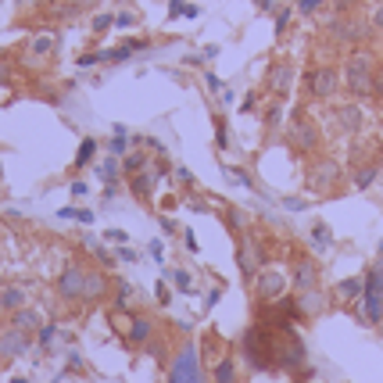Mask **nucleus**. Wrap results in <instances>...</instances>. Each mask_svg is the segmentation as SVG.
Wrapping results in <instances>:
<instances>
[{"label": "nucleus", "mask_w": 383, "mask_h": 383, "mask_svg": "<svg viewBox=\"0 0 383 383\" xmlns=\"http://www.w3.org/2000/svg\"><path fill=\"white\" fill-rule=\"evenodd\" d=\"M165 276H172V279H176L179 291H190V276H186L183 269H165Z\"/></svg>", "instance_id": "34"}, {"label": "nucleus", "mask_w": 383, "mask_h": 383, "mask_svg": "<svg viewBox=\"0 0 383 383\" xmlns=\"http://www.w3.org/2000/svg\"><path fill=\"white\" fill-rule=\"evenodd\" d=\"M294 305H298V315H319V312L326 308V298L319 294V286H315V291H301L294 298Z\"/></svg>", "instance_id": "17"}, {"label": "nucleus", "mask_w": 383, "mask_h": 383, "mask_svg": "<svg viewBox=\"0 0 383 383\" xmlns=\"http://www.w3.org/2000/svg\"><path fill=\"white\" fill-rule=\"evenodd\" d=\"M108 286H111L108 272H101V269H86L83 301H86V305H97V301H104V298H108Z\"/></svg>", "instance_id": "12"}, {"label": "nucleus", "mask_w": 383, "mask_h": 383, "mask_svg": "<svg viewBox=\"0 0 383 383\" xmlns=\"http://www.w3.org/2000/svg\"><path fill=\"white\" fill-rule=\"evenodd\" d=\"M337 90H340V72L333 65H319L308 72V93L315 101H333Z\"/></svg>", "instance_id": "4"}, {"label": "nucleus", "mask_w": 383, "mask_h": 383, "mask_svg": "<svg viewBox=\"0 0 383 383\" xmlns=\"http://www.w3.org/2000/svg\"><path fill=\"white\" fill-rule=\"evenodd\" d=\"M54 47H57V40H54V36H47V33L33 40V50H36V54H50Z\"/></svg>", "instance_id": "30"}, {"label": "nucleus", "mask_w": 383, "mask_h": 383, "mask_svg": "<svg viewBox=\"0 0 383 383\" xmlns=\"http://www.w3.org/2000/svg\"><path fill=\"white\" fill-rule=\"evenodd\" d=\"M137 18H133V11H122V15H115V25H122V29H130Z\"/></svg>", "instance_id": "38"}, {"label": "nucleus", "mask_w": 383, "mask_h": 383, "mask_svg": "<svg viewBox=\"0 0 383 383\" xmlns=\"http://www.w3.org/2000/svg\"><path fill=\"white\" fill-rule=\"evenodd\" d=\"M93 61H104V54H83V57H79V65L86 69V65H93Z\"/></svg>", "instance_id": "41"}, {"label": "nucleus", "mask_w": 383, "mask_h": 383, "mask_svg": "<svg viewBox=\"0 0 383 383\" xmlns=\"http://www.w3.org/2000/svg\"><path fill=\"white\" fill-rule=\"evenodd\" d=\"M122 151H125V137H115V140H111V158H118Z\"/></svg>", "instance_id": "39"}, {"label": "nucleus", "mask_w": 383, "mask_h": 383, "mask_svg": "<svg viewBox=\"0 0 383 383\" xmlns=\"http://www.w3.org/2000/svg\"><path fill=\"white\" fill-rule=\"evenodd\" d=\"M312 247H315V251H326V247H330V230L323 226V222L312 230Z\"/></svg>", "instance_id": "27"}, {"label": "nucleus", "mask_w": 383, "mask_h": 383, "mask_svg": "<svg viewBox=\"0 0 383 383\" xmlns=\"http://www.w3.org/2000/svg\"><path fill=\"white\" fill-rule=\"evenodd\" d=\"M144 169H147V154H140V151L130 154V158L122 162V172H125V176H137V172H144Z\"/></svg>", "instance_id": "24"}, {"label": "nucleus", "mask_w": 383, "mask_h": 383, "mask_svg": "<svg viewBox=\"0 0 383 383\" xmlns=\"http://www.w3.org/2000/svg\"><path fill=\"white\" fill-rule=\"evenodd\" d=\"M222 218L230 222V230H244V226H247V215H244L240 208H226V211H222Z\"/></svg>", "instance_id": "28"}, {"label": "nucleus", "mask_w": 383, "mask_h": 383, "mask_svg": "<svg viewBox=\"0 0 383 383\" xmlns=\"http://www.w3.org/2000/svg\"><path fill=\"white\" fill-rule=\"evenodd\" d=\"M147 43L144 40H130V43H125V47H118V50H111V54H104V61H125V57H130L133 50H144Z\"/></svg>", "instance_id": "25"}, {"label": "nucleus", "mask_w": 383, "mask_h": 383, "mask_svg": "<svg viewBox=\"0 0 383 383\" xmlns=\"http://www.w3.org/2000/svg\"><path fill=\"white\" fill-rule=\"evenodd\" d=\"M101 172H104V179H108V183H115V179H118V172H122V165H118V158H108V162H104V169H101Z\"/></svg>", "instance_id": "32"}, {"label": "nucleus", "mask_w": 383, "mask_h": 383, "mask_svg": "<svg viewBox=\"0 0 383 383\" xmlns=\"http://www.w3.org/2000/svg\"><path fill=\"white\" fill-rule=\"evenodd\" d=\"M54 340V326H40V344H50Z\"/></svg>", "instance_id": "43"}, {"label": "nucleus", "mask_w": 383, "mask_h": 383, "mask_svg": "<svg viewBox=\"0 0 383 383\" xmlns=\"http://www.w3.org/2000/svg\"><path fill=\"white\" fill-rule=\"evenodd\" d=\"M11 326L22 330V333H33V330L43 326V319H40V312H33V308H18V312L11 315Z\"/></svg>", "instance_id": "19"}, {"label": "nucleus", "mask_w": 383, "mask_h": 383, "mask_svg": "<svg viewBox=\"0 0 383 383\" xmlns=\"http://www.w3.org/2000/svg\"><path fill=\"white\" fill-rule=\"evenodd\" d=\"M183 8H186L183 0H172V8H169V15H172V18H179V15H183Z\"/></svg>", "instance_id": "46"}, {"label": "nucleus", "mask_w": 383, "mask_h": 383, "mask_svg": "<svg viewBox=\"0 0 383 383\" xmlns=\"http://www.w3.org/2000/svg\"><path fill=\"white\" fill-rule=\"evenodd\" d=\"M93 151H97V140H93V137H86V140H83V147H79V154H76V165H79V169H83V165H90Z\"/></svg>", "instance_id": "26"}, {"label": "nucleus", "mask_w": 383, "mask_h": 383, "mask_svg": "<svg viewBox=\"0 0 383 383\" xmlns=\"http://www.w3.org/2000/svg\"><path fill=\"white\" fill-rule=\"evenodd\" d=\"M269 90L272 93H291V86H294V65L291 61H276V65L269 69Z\"/></svg>", "instance_id": "14"}, {"label": "nucleus", "mask_w": 383, "mask_h": 383, "mask_svg": "<svg viewBox=\"0 0 383 383\" xmlns=\"http://www.w3.org/2000/svg\"><path fill=\"white\" fill-rule=\"evenodd\" d=\"M104 240H115V244H125V240H130V237H125L122 230H108V237Z\"/></svg>", "instance_id": "42"}, {"label": "nucleus", "mask_w": 383, "mask_h": 383, "mask_svg": "<svg viewBox=\"0 0 383 383\" xmlns=\"http://www.w3.org/2000/svg\"><path fill=\"white\" fill-rule=\"evenodd\" d=\"M372 179H376V165L362 169V172L355 176V186H358V190H365V186H372Z\"/></svg>", "instance_id": "31"}, {"label": "nucleus", "mask_w": 383, "mask_h": 383, "mask_svg": "<svg viewBox=\"0 0 383 383\" xmlns=\"http://www.w3.org/2000/svg\"><path fill=\"white\" fill-rule=\"evenodd\" d=\"M362 315L365 323L379 326L383 323V262H376L365 272V286H362Z\"/></svg>", "instance_id": "3"}, {"label": "nucleus", "mask_w": 383, "mask_h": 383, "mask_svg": "<svg viewBox=\"0 0 383 383\" xmlns=\"http://www.w3.org/2000/svg\"><path fill=\"white\" fill-rule=\"evenodd\" d=\"M18 308H25V291L22 286H0V312H18Z\"/></svg>", "instance_id": "20"}, {"label": "nucleus", "mask_w": 383, "mask_h": 383, "mask_svg": "<svg viewBox=\"0 0 383 383\" xmlns=\"http://www.w3.org/2000/svg\"><path fill=\"white\" fill-rule=\"evenodd\" d=\"M61 215H65V218H79V222H93V211H83V208H65Z\"/></svg>", "instance_id": "36"}, {"label": "nucleus", "mask_w": 383, "mask_h": 383, "mask_svg": "<svg viewBox=\"0 0 383 383\" xmlns=\"http://www.w3.org/2000/svg\"><path fill=\"white\" fill-rule=\"evenodd\" d=\"M237 262H240V272H244V279H254V276L262 272V247L247 237V240L237 247Z\"/></svg>", "instance_id": "11"}, {"label": "nucleus", "mask_w": 383, "mask_h": 383, "mask_svg": "<svg viewBox=\"0 0 383 383\" xmlns=\"http://www.w3.org/2000/svg\"><path fill=\"white\" fill-rule=\"evenodd\" d=\"M279 122H283V108H279V104H272V108L265 111V125H269V130H276Z\"/></svg>", "instance_id": "35"}, {"label": "nucleus", "mask_w": 383, "mask_h": 383, "mask_svg": "<svg viewBox=\"0 0 383 383\" xmlns=\"http://www.w3.org/2000/svg\"><path fill=\"white\" fill-rule=\"evenodd\" d=\"M340 179H344V172H340V165L333 162V158H319V162L312 165V172H308L312 190H333Z\"/></svg>", "instance_id": "9"}, {"label": "nucleus", "mask_w": 383, "mask_h": 383, "mask_svg": "<svg viewBox=\"0 0 383 383\" xmlns=\"http://www.w3.org/2000/svg\"><path fill=\"white\" fill-rule=\"evenodd\" d=\"M130 190H133V197H140V201H151V194H154V176H147V172H137V176H130Z\"/></svg>", "instance_id": "21"}, {"label": "nucleus", "mask_w": 383, "mask_h": 383, "mask_svg": "<svg viewBox=\"0 0 383 383\" xmlns=\"http://www.w3.org/2000/svg\"><path fill=\"white\" fill-rule=\"evenodd\" d=\"M286 137H291V147H298L301 154H312L319 147V125L308 115H298L291 122V130H286Z\"/></svg>", "instance_id": "7"}, {"label": "nucleus", "mask_w": 383, "mask_h": 383, "mask_svg": "<svg viewBox=\"0 0 383 383\" xmlns=\"http://www.w3.org/2000/svg\"><path fill=\"white\" fill-rule=\"evenodd\" d=\"M337 118H340V130H344V133H358V125H362V111H358L355 104L337 108Z\"/></svg>", "instance_id": "22"}, {"label": "nucleus", "mask_w": 383, "mask_h": 383, "mask_svg": "<svg viewBox=\"0 0 383 383\" xmlns=\"http://www.w3.org/2000/svg\"><path fill=\"white\" fill-rule=\"evenodd\" d=\"M269 337H265V330L262 326H251L247 333H244V358H247V365L251 369H269Z\"/></svg>", "instance_id": "5"}, {"label": "nucleus", "mask_w": 383, "mask_h": 383, "mask_svg": "<svg viewBox=\"0 0 383 383\" xmlns=\"http://www.w3.org/2000/svg\"><path fill=\"white\" fill-rule=\"evenodd\" d=\"M165 383H211V376L201 365V351L194 340H183L179 351L169 362V379Z\"/></svg>", "instance_id": "1"}, {"label": "nucleus", "mask_w": 383, "mask_h": 383, "mask_svg": "<svg viewBox=\"0 0 383 383\" xmlns=\"http://www.w3.org/2000/svg\"><path fill=\"white\" fill-rule=\"evenodd\" d=\"M158 301H162V305L172 301V294H169V286H165V283H158Z\"/></svg>", "instance_id": "40"}, {"label": "nucleus", "mask_w": 383, "mask_h": 383, "mask_svg": "<svg viewBox=\"0 0 383 383\" xmlns=\"http://www.w3.org/2000/svg\"><path fill=\"white\" fill-rule=\"evenodd\" d=\"M0 86H8V72L4 69H0Z\"/></svg>", "instance_id": "48"}, {"label": "nucleus", "mask_w": 383, "mask_h": 383, "mask_svg": "<svg viewBox=\"0 0 383 383\" xmlns=\"http://www.w3.org/2000/svg\"><path fill=\"white\" fill-rule=\"evenodd\" d=\"M376 83V57L369 50H355L344 65V86L351 97H369Z\"/></svg>", "instance_id": "2"}, {"label": "nucleus", "mask_w": 383, "mask_h": 383, "mask_svg": "<svg viewBox=\"0 0 383 383\" xmlns=\"http://www.w3.org/2000/svg\"><path fill=\"white\" fill-rule=\"evenodd\" d=\"M294 286H298V294H301V291H315V286H319V262L301 258V262L294 265Z\"/></svg>", "instance_id": "16"}, {"label": "nucleus", "mask_w": 383, "mask_h": 383, "mask_svg": "<svg viewBox=\"0 0 383 383\" xmlns=\"http://www.w3.org/2000/svg\"><path fill=\"white\" fill-rule=\"evenodd\" d=\"M29 351V333L8 326V330H0V358H18Z\"/></svg>", "instance_id": "13"}, {"label": "nucleus", "mask_w": 383, "mask_h": 383, "mask_svg": "<svg viewBox=\"0 0 383 383\" xmlns=\"http://www.w3.org/2000/svg\"><path fill=\"white\" fill-rule=\"evenodd\" d=\"M111 25H115L111 15H97V18H93V33H104V29H111Z\"/></svg>", "instance_id": "37"}, {"label": "nucleus", "mask_w": 383, "mask_h": 383, "mask_svg": "<svg viewBox=\"0 0 383 383\" xmlns=\"http://www.w3.org/2000/svg\"><path fill=\"white\" fill-rule=\"evenodd\" d=\"M83 286H86V265L69 262L57 276V298L61 301H83Z\"/></svg>", "instance_id": "6"}, {"label": "nucleus", "mask_w": 383, "mask_h": 383, "mask_svg": "<svg viewBox=\"0 0 383 383\" xmlns=\"http://www.w3.org/2000/svg\"><path fill=\"white\" fill-rule=\"evenodd\" d=\"M115 291H118L115 305H118V308H125V305H130V298H133V286L125 283V279H118V283H115Z\"/></svg>", "instance_id": "29"}, {"label": "nucleus", "mask_w": 383, "mask_h": 383, "mask_svg": "<svg viewBox=\"0 0 383 383\" xmlns=\"http://www.w3.org/2000/svg\"><path fill=\"white\" fill-rule=\"evenodd\" d=\"M286 291V276L279 269H262L258 276H254V294H258L262 301H279Z\"/></svg>", "instance_id": "8"}, {"label": "nucleus", "mask_w": 383, "mask_h": 383, "mask_svg": "<svg viewBox=\"0 0 383 383\" xmlns=\"http://www.w3.org/2000/svg\"><path fill=\"white\" fill-rule=\"evenodd\" d=\"M369 25H372V29H383V4L376 8V15H372V22H369Z\"/></svg>", "instance_id": "45"}, {"label": "nucleus", "mask_w": 383, "mask_h": 383, "mask_svg": "<svg viewBox=\"0 0 383 383\" xmlns=\"http://www.w3.org/2000/svg\"><path fill=\"white\" fill-rule=\"evenodd\" d=\"M130 344H137V347H147L151 340H154V333H158V326H154V319H147V315H133L130 319Z\"/></svg>", "instance_id": "15"}, {"label": "nucleus", "mask_w": 383, "mask_h": 383, "mask_svg": "<svg viewBox=\"0 0 383 383\" xmlns=\"http://www.w3.org/2000/svg\"><path fill=\"white\" fill-rule=\"evenodd\" d=\"M208 376H211V383H240V372H237V362H233L230 355H222V358L215 362V369H211Z\"/></svg>", "instance_id": "18"}, {"label": "nucleus", "mask_w": 383, "mask_h": 383, "mask_svg": "<svg viewBox=\"0 0 383 383\" xmlns=\"http://www.w3.org/2000/svg\"><path fill=\"white\" fill-rule=\"evenodd\" d=\"M369 22H355V18H337V22H330V33L337 36V40H344V43H362L365 36H369Z\"/></svg>", "instance_id": "10"}, {"label": "nucleus", "mask_w": 383, "mask_h": 383, "mask_svg": "<svg viewBox=\"0 0 383 383\" xmlns=\"http://www.w3.org/2000/svg\"><path fill=\"white\" fill-rule=\"evenodd\" d=\"M362 286H365L362 276L344 279V283H337V298H344V301H362Z\"/></svg>", "instance_id": "23"}, {"label": "nucleus", "mask_w": 383, "mask_h": 383, "mask_svg": "<svg viewBox=\"0 0 383 383\" xmlns=\"http://www.w3.org/2000/svg\"><path fill=\"white\" fill-rule=\"evenodd\" d=\"M326 0H298V11L301 15H319V8H323Z\"/></svg>", "instance_id": "33"}, {"label": "nucleus", "mask_w": 383, "mask_h": 383, "mask_svg": "<svg viewBox=\"0 0 383 383\" xmlns=\"http://www.w3.org/2000/svg\"><path fill=\"white\" fill-rule=\"evenodd\" d=\"M351 4H358V0H333V8H337V11H344V8H351Z\"/></svg>", "instance_id": "47"}, {"label": "nucleus", "mask_w": 383, "mask_h": 383, "mask_svg": "<svg viewBox=\"0 0 383 383\" xmlns=\"http://www.w3.org/2000/svg\"><path fill=\"white\" fill-rule=\"evenodd\" d=\"M118 258H122V262H137V251H133V247H122Z\"/></svg>", "instance_id": "44"}]
</instances>
